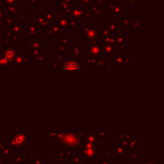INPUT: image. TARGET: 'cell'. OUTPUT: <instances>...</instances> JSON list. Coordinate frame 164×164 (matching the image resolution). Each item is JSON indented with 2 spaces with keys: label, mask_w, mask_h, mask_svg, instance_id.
I'll return each instance as SVG.
<instances>
[{
  "label": "cell",
  "mask_w": 164,
  "mask_h": 164,
  "mask_svg": "<svg viewBox=\"0 0 164 164\" xmlns=\"http://www.w3.org/2000/svg\"><path fill=\"white\" fill-rule=\"evenodd\" d=\"M76 69H77V65L75 63L69 62L65 65V70H76Z\"/></svg>",
  "instance_id": "cell-1"
}]
</instances>
